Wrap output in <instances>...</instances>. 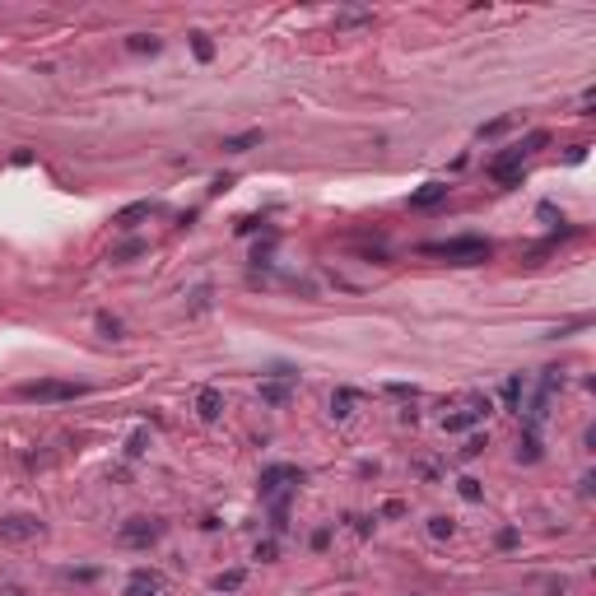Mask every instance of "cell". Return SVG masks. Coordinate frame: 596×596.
Listing matches in <instances>:
<instances>
[{"instance_id":"obj_5","label":"cell","mask_w":596,"mask_h":596,"mask_svg":"<svg viewBox=\"0 0 596 596\" xmlns=\"http://www.w3.org/2000/svg\"><path fill=\"white\" fill-rule=\"evenodd\" d=\"M145 214H149V201H140V205H131V210H122V214H117V224H122V228H131L135 219H145Z\"/></svg>"},{"instance_id":"obj_4","label":"cell","mask_w":596,"mask_h":596,"mask_svg":"<svg viewBox=\"0 0 596 596\" xmlns=\"http://www.w3.org/2000/svg\"><path fill=\"white\" fill-rule=\"evenodd\" d=\"M443 196H448V187H438V182H428V187H424L419 196H410V205H433V201H443Z\"/></svg>"},{"instance_id":"obj_6","label":"cell","mask_w":596,"mask_h":596,"mask_svg":"<svg viewBox=\"0 0 596 596\" xmlns=\"http://www.w3.org/2000/svg\"><path fill=\"white\" fill-rule=\"evenodd\" d=\"M257 140H261V131H247V135H233V140H228V154H243V149H247V145H257Z\"/></svg>"},{"instance_id":"obj_2","label":"cell","mask_w":596,"mask_h":596,"mask_svg":"<svg viewBox=\"0 0 596 596\" xmlns=\"http://www.w3.org/2000/svg\"><path fill=\"white\" fill-rule=\"evenodd\" d=\"M19 396L23 401H75V396H84V387H75V382H28V387H19Z\"/></svg>"},{"instance_id":"obj_1","label":"cell","mask_w":596,"mask_h":596,"mask_svg":"<svg viewBox=\"0 0 596 596\" xmlns=\"http://www.w3.org/2000/svg\"><path fill=\"white\" fill-rule=\"evenodd\" d=\"M428 257H452V261H484L489 243L484 238H452V243H428Z\"/></svg>"},{"instance_id":"obj_3","label":"cell","mask_w":596,"mask_h":596,"mask_svg":"<svg viewBox=\"0 0 596 596\" xmlns=\"http://www.w3.org/2000/svg\"><path fill=\"white\" fill-rule=\"evenodd\" d=\"M0 531H5V536H33L37 522L33 518H10V522H0Z\"/></svg>"}]
</instances>
